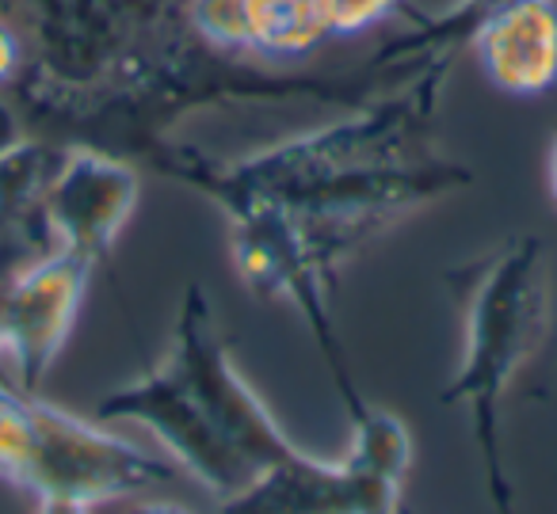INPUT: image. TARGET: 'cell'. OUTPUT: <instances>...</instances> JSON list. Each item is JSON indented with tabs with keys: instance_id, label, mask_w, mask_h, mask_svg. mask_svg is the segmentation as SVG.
Segmentation results:
<instances>
[{
	"instance_id": "1",
	"label": "cell",
	"mask_w": 557,
	"mask_h": 514,
	"mask_svg": "<svg viewBox=\"0 0 557 514\" xmlns=\"http://www.w3.org/2000/svg\"><path fill=\"white\" fill-rule=\"evenodd\" d=\"M96 419L146 427L172 465L195 476L218 503L298 453L260 392L233 366L202 286H187L176 339L161 366L108 392L96 404Z\"/></svg>"
},
{
	"instance_id": "2",
	"label": "cell",
	"mask_w": 557,
	"mask_h": 514,
	"mask_svg": "<svg viewBox=\"0 0 557 514\" xmlns=\"http://www.w3.org/2000/svg\"><path fill=\"white\" fill-rule=\"evenodd\" d=\"M450 286L462 305V359L443 400L470 408L488 499L496 514H516L500 457V397L546 336V248L531 233L511 237L493 255L455 271Z\"/></svg>"
},
{
	"instance_id": "3",
	"label": "cell",
	"mask_w": 557,
	"mask_h": 514,
	"mask_svg": "<svg viewBox=\"0 0 557 514\" xmlns=\"http://www.w3.org/2000/svg\"><path fill=\"white\" fill-rule=\"evenodd\" d=\"M412 438L394 412L363 404L351 415V450L318 461L298 450L218 503V514H401Z\"/></svg>"
},
{
	"instance_id": "4",
	"label": "cell",
	"mask_w": 557,
	"mask_h": 514,
	"mask_svg": "<svg viewBox=\"0 0 557 514\" xmlns=\"http://www.w3.org/2000/svg\"><path fill=\"white\" fill-rule=\"evenodd\" d=\"M176 473L180 468L164 453L141 450L131 438L111 435L103 423L81 419L35 397L32 446L16 488H27L35 499L62 496L96 506L149 491Z\"/></svg>"
},
{
	"instance_id": "5",
	"label": "cell",
	"mask_w": 557,
	"mask_h": 514,
	"mask_svg": "<svg viewBox=\"0 0 557 514\" xmlns=\"http://www.w3.org/2000/svg\"><path fill=\"white\" fill-rule=\"evenodd\" d=\"M88 275H92V263H85L81 255L50 252L27 263L0 290V351L16 389L35 392L47 369L54 366L81 313Z\"/></svg>"
},
{
	"instance_id": "6",
	"label": "cell",
	"mask_w": 557,
	"mask_h": 514,
	"mask_svg": "<svg viewBox=\"0 0 557 514\" xmlns=\"http://www.w3.org/2000/svg\"><path fill=\"white\" fill-rule=\"evenodd\" d=\"M134 199L138 176L131 164L92 149H70L42 195V222L58 252L81 255L96 267L131 217Z\"/></svg>"
},
{
	"instance_id": "7",
	"label": "cell",
	"mask_w": 557,
	"mask_h": 514,
	"mask_svg": "<svg viewBox=\"0 0 557 514\" xmlns=\"http://www.w3.org/2000/svg\"><path fill=\"white\" fill-rule=\"evenodd\" d=\"M488 80L511 96H539L557 80L554 0H511L488 12L470 35Z\"/></svg>"
},
{
	"instance_id": "8",
	"label": "cell",
	"mask_w": 557,
	"mask_h": 514,
	"mask_svg": "<svg viewBox=\"0 0 557 514\" xmlns=\"http://www.w3.org/2000/svg\"><path fill=\"white\" fill-rule=\"evenodd\" d=\"M248 47L263 54H306L333 35V0H245Z\"/></svg>"
},
{
	"instance_id": "9",
	"label": "cell",
	"mask_w": 557,
	"mask_h": 514,
	"mask_svg": "<svg viewBox=\"0 0 557 514\" xmlns=\"http://www.w3.org/2000/svg\"><path fill=\"white\" fill-rule=\"evenodd\" d=\"M504 4H511V0H458V4H450L443 16L424 20L417 32H409L405 39L389 42V47L379 54V65H405L417 54H424L428 65L443 62V58L450 62V54H455L458 42L470 39L473 27H478L488 12L504 9Z\"/></svg>"
},
{
	"instance_id": "10",
	"label": "cell",
	"mask_w": 557,
	"mask_h": 514,
	"mask_svg": "<svg viewBox=\"0 0 557 514\" xmlns=\"http://www.w3.org/2000/svg\"><path fill=\"white\" fill-rule=\"evenodd\" d=\"M401 9V0H333V35H359Z\"/></svg>"
},
{
	"instance_id": "11",
	"label": "cell",
	"mask_w": 557,
	"mask_h": 514,
	"mask_svg": "<svg viewBox=\"0 0 557 514\" xmlns=\"http://www.w3.org/2000/svg\"><path fill=\"white\" fill-rule=\"evenodd\" d=\"M35 514H92V506L81 503V499H62V496H42L39 511Z\"/></svg>"
},
{
	"instance_id": "12",
	"label": "cell",
	"mask_w": 557,
	"mask_h": 514,
	"mask_svg": "<svg viewBox=\"0 0 557 514\" xmlns=\"http://www.w3.org/2000/svg\"><path fill=\"white\" fill-rule=\"evenodd\" d=\"M16 62H20V47H16V39H12L9 27L0 24V80L16 70Z\"/></svg>"
},
{
	"instance_id": "13",
	"label": "cell",
	"mask_w": 557,
	"mask_h": 514,
	"mask_svg": "<svg viewBox=\"0 0 557 514\" xmlns=\"http://www.w3.org/2000/svg\"><path fill=\"white\" fill-rule=\"evenodd\" d=\"M126 514H191L187 506H180V503H138V506H131Z\"/></svg>"
},
{
	"instance_id": "14",
	"label": "cell",
	"mask_w": 557,
	"mask_h": 514,
	"mask_svg": "<svg viewBox=\"0 0 557 514\" xmlns=\"http://www.w3.org/2000/svg\"><path fill=\"white\" fill-rule=\"evenodd\" d=\"M549 187H554V199H557V141H554V153H549Z\"/></svg>"
},
{
	"instance_id": "15",
	"label": "cell",
	"mask_w": 557,
	"mask_h": 514,
	"mask_svg": "<svg viewBox=\"0 0 557 514\" xmlns=\"http://www.w3.org/2000/svg\"><path fill=\"white\" fill-rule=\"evenodd\" d=\"M0 381H9V369H4V351H0ZM12 385V381H9Z\"/></svg>"
}]
</instances>
